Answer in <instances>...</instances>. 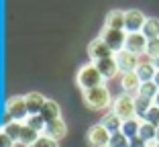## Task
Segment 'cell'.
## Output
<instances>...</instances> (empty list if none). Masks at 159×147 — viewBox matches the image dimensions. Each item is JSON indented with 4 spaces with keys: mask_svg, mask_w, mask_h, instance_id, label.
<instances>
[{
    "mask_svg": "<svg viewBox=\"0 0 159 147\" xmlns=\"http://www.w3.org/2000/svg\"><path fill=\"white\" fill-rule=\"evenodd\" d=\"M135 74L139 76L141 84H143V82H153V78H155V74H157V70H155L153 63H139V67L135 70Z\"/></svg>",
    "mask_w": 159,
    "mask_h": 147,
    "instance_id": "cell-20",
    "label": "cell"
},
{
    "mask_svg": "<svg viewBox=\"0 0 159 147\" xmlns=\"http://www.w3.org/2000/svg\"><path fill=\"white\" fill-rule=\"evenodd\" d=\"M25 125H27L29 129H33V131H37L39 135H43V129H45V119H43L41 114H31L27 121H25Z\"/></svg>",
    "mask_w": 159,
    "mask_h": 147,
    "instance_id": "cell-24",
    "label": "cell"
},
{
    "mask_svg": "<svg viewBox=\"0 0 159 147\" xmlns=\"http://www.w3.org/2000/svg\"><path fill=\"white\" fill-rule=\"evenodd\" d=\"M141 33L145 35L147 41H151V39H159V19H147Z\"/></svg>",
    "mask_w": 159,
    "mask_h": 147,
    "instance_id": "cell-22",
    "label": "cell"
},
{
    "mask_svg": "<svg viewBox=\"0 0 159 147\" xmlns=\"http://www.w3.org/2000/svg\"><path fill=\"white\" fill-rule=\"evenodd\" d=\"M129 147H149V143H145L141 137H135V139H129Z\"/></svg>",
    "mask_w": 159,
    "mask_h": 147,
    "instance_id": "cell-32",
    "label": "cell"
},
{
    "mask_svg": "<svg viewBox=\"0 0 159 147\" xmlns=\"http://www.w3.org/2000/svg\"><path fill=\"white\" fill-rule=\"evenodd\" d=\"M120 88L125 94H131L133 98L139 96V90H141V80L135 71H129V74H122L120 78Z\"/></svg>",
    "mask_w": 159,
    "mask_h": 147,
    "instance_id": "cell-11",
    "label": "cell"
},
{
    "mask_svg": "<svg viewBox=\"0 0 159 147\" xmlns=\"http://www.w3.org/2000/svg\"><path fill=\"white\" fill-rule=\"evenodd\" d=\"M149 147H157V145H155V143H153V145H149Z\"/></svg>",
    "mask_w": 159,
    "mask_h": 147,
    "instance_id": "cell-36",
    "label": "cell"
},
{
    "mask_svg": "<svg viewBox=\"0 0 159 147\" xmlns=\"http://www.w3.org/2000/svg\"><path fill=\"white\" fill-rule=\"evenodd\" d=\"M67 133V127L66 123H63V119H57V121H51V123H47L45 129H43V135L49 139H53V141H59V139H63Z\"/></svg>",
    "mask_w": 159,
    "mask_h": 147,
    "instance_id": "cell-12",
    "label": "cell"
},
{
    "mask_svg": "<svg viewBox=\"0 0 159 147\" xmlns=\"http://www.w3.org/2000/svg\"><path fill=\"white\" fill-rule=\"evenodd\" d=\"M100 125H102V127L106 129V131H108L110 135L120 133V129H122V121L118 119V117H116L114 113H106V114L102 117V123H100Z\"/></svg>",
    "mask_w": 159,
    "mask_h": 147,
    "instance_id": "cell-16",
    "label": "cell"
},
{
    "mask_svg": "<svg viewBox=\"0 0 159 147\" xmlns=\"http://www.w3.org/2000/svg\"><path fill=\"white\" fill-rule=\"evenodd\" d=\"M157 92H159V88L155 86V82H143V84H141L139 94L145 96V98H149V100H153L155 96H157Z\"/></svg>",
    "mask_w": 159,
    "mask_h": 147,
    "instance_id": "cell-26",
    "label": "cell"
},
{
    "mask_svg": "<svg viewBox=\"0 0 159 147\" xmlns=\"http://www.w3.org/2000/svg\"><path fill=\"white\" fill-rule=\"evenodd\" d=\"M153 66H155V70H159V57H155V59H153Z\"/></svg>",
    "mask_w": 159,
    "mask_h": 147,
    "instance_id": "cell-34",
    "label": "cell"
},
{
    "mask_svg": "<svg viewBox=\"0 0 159 147\" xmlns=\"http://www.w3.org/2000/svg\"><path fill=\"white\" fill-rule=\"evenodd\" d=\"M147 16L141 10L133 8V10H126L125 12V33H141L143 31V25H145Z\"/></svg>",
    "mask_w": 159,
    "mask_h": 147,
    "instance_id": "cell-6",
    "label": "cell"
},
{
    "mask_svg": "<svg viewBox=\"0 0 159 147\" xmlns=\"http://www.w3.org/2000/svg\"><path fill=\"white\" fill-rule=\"evenodd\" d=\"M153 82H155V86L159 88V70H157V74H155V78H153Z\"/></svg>",
    "mask_w": 159,
    "mask_h": 147,
    "instance_id": "cell-33",
    "label": "cell"
},
{
    "mask_svg": "<svg viewBox=\"0 0 159 147\" xmlns=\"http://www.w3.org/2000/svg\"><path fill=\"white\" fill-rule=\"evenodd\" d=\"M84 102L92 110H102L110 106L112 98H110V92H108L106 86H98V88H92V90L84 92Z\"/></svg>",
    "mask_w": 159,
    "mask_h": 147,
    "instance_id": "cell-3",
    "label": "cell"
},
{
    "mask_svg": "<svg viewBox=\"0 0 159 147\" xmlns=\"http://www.w3.org/2000/svg\"><path fill=\"white\" fill-rule=\"evenodd\" d=\"M41 117L45 119V123H51V121L61 119L59 104H57L55 100H47V102H45V106H43V110H41Z\"/></svg>",
    "mask_w": 159,
    "mask_h": 147,
    "instance_id": "cell-17",
    "label": "cell"
},
{
    "mask_svg": "<svg viewBox=\"0 0 159 147\" xmlns=\"http://www.w3.org/2000/svg\"><path fill=\"white\" fill-rule=\"evenodd\" d=\"M106 29H116V31H125V12L122 10H110L106 16Z\"/></svg>",
    "mask_w": 159,
    "mask_h": 147,
    "instance_id": "cell-15",
    "label": "cell"
},
{
    "mask_svg": "<svg viewBox=\"0 0 159 147\" xmlns=\"http://www.w3.org/2000/svg\"><path fill=\"white\" fill-rule=\"evenodd\" d=\"M139 137L143 139L145 143H149V145H153V143L157 141V127H153V125H149V123H141V129H139Z\"/></svg>",
    "mask_w": 159,
    "mask_h": 147,
    "instance_id": "cell-21",
    "label": "cell"
},
{
    "mask_svg": "<svg viewBox=\"0 0 159 147\" xmlns=\"http://www.w3.org/2000/svg\"><path fill=\"white\" fill-rule=\"evenodd\" d=\"M114 59H116V63H118V71H122V74L135 71L137 67H139V57L133 55V53L126 51V49L118 51L116 55H114Z\"/></svg>",
    "mask_w": 159,
    "mask_h": 147,
    "instance_id": "cell-9",
    "label": "cell"
},
{
    "mask_svg": "<svg viewBox=\"0 0 159 147\" xmlns=\"http://www.w3.org/2000/svg\"><path fill=\"white\" fill-rule=\"evenodd\" d=\"M153 106V100H149V98H145V96H135V117L139 121H143L145 119V114L149 113V108Z\"/></svg>",
    "mask_w": 159,
    "mask_h": 147,
    "instance_id": "cell-19",
    "label": "cell"
},
{
    "mask_svg": "<svg viewBox=\"0 0 159 147\" xmlns=\"http://www.w3.org/2000/svg\"><path fill=\"white\" fill-rule=\"evenodd\" d=\"M120 121H129L135 119V98L131 94H120L112 100V110Z\"/></svg>",
    "mask_w": 159,
    "mask_h": 147,
    "instance_id": "cell-4",
    "label": "cell"
},
{
    "mask_svg": "<svg viewBox=\"0 0 159 147\" xmlns=\"http://www.w3.org/2000/svg\"><path fill=\"white\" fill-rule=\"evenodd\" d=\"M153 104H155V106H159V92H157V96L153 98Z\"/></svg>",
    "mask_w": 159,
    "mask_h": 147,
    "instance_id": "cell-35",
    "label": "cell"
},
{
    "mask_svg": "<svg viewBox=\"0 0 159 147\" xmlns=\"http://www.w3.org/2000/svg\"><path fill=\"white\" fill-rule=\"evenodd\" d=\"M88 143L92 147H108V143H110V133H108L100 123L94 125L88 131Z\"/></svg>",
    "mask_w": 159,
    "mask_h": 147,
    "instance_id": "cell-8",
    "label": "cell"
},
{
    "mask_svg": "<svg viewBox=\"0 0 159 147\" xmlns=\"http://www.w3.org/2000/svg\"><path fill=\"white\" fill-rule=\"evenodd\" d=\"M125 49L131 51L133 55H143L147 49V39L143 33H129L126 35V43H125Z\"/></svg>",
    "mask_w": 159,
    "mask_h": 147,
    "instance_id": "cell-10",
    "label": "cell"
},
{
    "mask_svg": "<svg viewBox=\"0 0 159 147\" xmlns=\"http://www.w3.org/2000/svg\"><path fill=\"white\" fill-rule=\"evenodd\" d=\"M29 119V110L25 96H12L6 100V114H4V125L10 123H25Z\"/></svg>",
    "mask_w": 159,
    "mask_h": 147,
    "instance_id": "cell-1",
    "label": "cell"
},
{
    "mask_svg": "<svg viewBox=\"0 0 159 147\" xmlns=\"http://www.w3.org/2000/svg\"><path fill=\"white\" fill-rule=\"evenodd\" d=\"M23 129H25V123H10V125H4L2 131H4V133L8 135L14 143H19L20 141V135H23Z\"/></svg>",
    "mask_w": 159,
    "mask_h": 147,
    "instance_id": "cell-23",
    "label": "cell"
},
{
    "mask_svg": "<svg viewBox=\"0 0 159 147\" xmlns=\"http://www.w3.org/2000/svg\"><path fill=\"white\" fill-rule=\"evenodd\" d=\"M145 53L151 57V59L159 57V39H151V41H147V49H145Z\"/></svg>",
    "mask_w": 159,
    "mask_h": 147,
    "instance_id": "cell-29",
    "label": "cell"
},
{
    "mask_svg": "<svg viewBox=\"0 0 159 147\" xmlns=\"http://www.w3.org/2000/svg\"><path fill=\"white\" fill-rule=\"evenodd\" d=\"M108 147H129V139H126L122 133H114V135H110Z\"/></svg>",
    "mask_w": 159,
    "mask_h": 147,
    "instance_id": "cell-28",
    "label": "cell"
},
{
    "mask_svg": "<svg viewBox=\"0 0 159 147\" xmlns=\"http://www.w3.org/2000/svg\"><path fill=\"white\" fill-rule=\"evenodd\" d=\"M94 66L98 67V71L102 74L104 80H110V78H114L118 74V63L114 57H108V59H100V62H96Z\"/></svg>",
    "mask_w": 159,
    "mask_h": 147,
    "instance_id": "cell-14",
    "label": "cell"
},
{
    "mask_svg": "<svg viewBox=\"0 0 159 147\" xmlns=\"http://www.w3.org/2000/svg\"><path fill=\"white\" fill-rule=\"evenodd\" d=\"M25 102H27V110H29V117H31V114H41L47 98L39 92H31V94L25 96Z\"/></svg>",
    "mask_w": 159,
    "mask_h": 147,
    "instance_id": "cell-13",
    "label": "cell"
},
{
    "mask_svg": "<svg viewBox=\"0 0 159 147\" xmlns=\"http://www.w3.org/2000/svg\"><path fill=\"white\" fill-rule=\"evenodd\" d=\"M143 123H149V125H153V127H159V106H151L149 108V113L145 114V119H143Z\"/></svg>",
    "mask_w": 159,
    "mask_h": 147,
    "instance_id": "cell-27",
    "label": "cell"
},
{
    "mask_svg": "<svg viewBox=\"0 0 159 147\" xmlns=\"http://www.w3.org/2000/svg\"><path fill=\"white\" fill-rule=\"evenodd\" d=\"M155 145H157V147H159V143H155Z\"/></svg>",
    "mask_w": 159,
    "mask_h": 147,
    "instance_id": "cell-37",
    "label": "cell"
},
{
    "mask_svg": "<svg viewBox=\"0 0 159 147\" xmlns=\"http://www.w3.org/2000/svg\"><path fill=\"white\" fill-rule=\"evenodd\" d=\"M88 55L94 59V63L96 62H100V59H108V57H114V53H112V49L108 47L106 43L102 41V39H94L92 43L88 45Z\"/></svg>",
    "mask_w": 159,
    "mask_h": 147,
    "instance_id": "cell-7",
    "label": "cell"
},
{
    "mask_svg": "<svg viewBox=\"0 0 159 147\" xmlns=\"http://www.w3.org/2000/svg\"><path fill=\"white\" fill-rule=\"evenodd\" d=\"M141 123H143V121H139L137 117H135V119H129V121H122V129H120V133L125 135L126 139H135V137H139Z\"/></svg>",
    "mask_w": 159,
    "mask_h": 147,
    "instance_id": "cell-18",
    "label": "cell"
},
{
    "mask_svg": "<svg viewBox=\"0 0 159 147\" xmlns=\"http://www.w3.org/2000/svg\"><path fill=\"white\" fill-rule=\"evenodd\" d=\"M31 147H59V145H57V141H53V139H49V137H45V135H41V137H39Z\"/></svg>",
    "mask_w": 159,
    "mask_h": 147,
    "instance_id": "cell-30",
    "label": "cell"
},
{
    "mask_svg": "<svg viewBox=\"0 0 159 147\" xmlns=\"http://www.w3.org/2000/svg\"><path fill=\"white\" fill-rule=\"evenodd\" d=\"M0 147H14V141L4 133V131H0Z\"/></svg>",
    "mask_w": 159,
    "mask_h": 147,
    "instance_id": "cell-31",
    "label": "cell"
},
{
    "mask_svg": "<svg viewBox=\"0 0 159 147\" xmlns=\"http://www.w3.org/2000/svg\"><path fill=\"white\" fill-rule=\"evenodd\" d=\"M41 137V135L37 133V131H33V129H29L27 125H25V129H23V135H20V141L19 143H23V145H27V147H31L37 139Z\"/></svg>",
    "mask_w": 159,
    "mask_h": 147,
    "instance_id": "cell-25",
    "label": "cell"
},
{
    "mask_svg": "<svg viewBox=\"0 0 159 147\" xmlns=\"http://www.w3.org/2000/svg\"><path fill=\"white\" fill-rule=\"evenodd\" d=\"M78 86L82 90H92V88H98V86H104V78L102 74L98 71V67L94 66V63H86V66L80 67L78 71Z\"/></svg>",
    "mask_w": 159,
    "mask_h": 147,
    "instance_id": "cell-2",
    "label": "cell"
},
{
    "mask_svg": "<svg viewBox=\"0 0 159 147\" xmlns=\"http://www.w3.org/2000/svg\"><path fill=\"white\" fill-rule=\"evenodd\" d=\"M100 39L106 43L108 47L112 49V53L116 55L118 51L125 49V43H126V33L125 31H116V29H102V33H100Z\"/></svg>",
    "mask_w": 159,
    "mask_h": 147,
    "instance_id": "cell-5",
    "label": "cell"
}]
</instances>
